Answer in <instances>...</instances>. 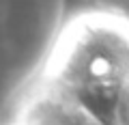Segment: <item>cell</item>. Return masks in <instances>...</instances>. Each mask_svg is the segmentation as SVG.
I'll list each match as a JSON object with an SVG mask.
<instances>
[{
	"label": "cell",
	"mask_w": 129,
	"mask_h": 125,
	"mask_svg": "<svg viewBox=\"0 0 129 125\" xmlns=\"http://www.w3.org/2000/svg\"><path fill=\"white\" fill-rule=\"evenodd\" d=\"M35 82L99 125H129V15L69 13Z\"/></svg>",
	"instance_id": "1"
},
{
	"label": "cell",
	"mask_w": 129,
	"mask_h": 125,
	"mask_svg": "<svg viewBox=\"0 0 129 125\" xmlns=\"http://www.w3.org/2000/svg\"><path fill=\"white\" fill-rule=\"evenodd\" d=\"M5 125H99L73 104L32 82L13 116Z\"/></svg>",
	"instance_id": "2"
},
{
	"label": "cell",
	"mask_w": 129,
	"mask_h": 125,
	"mask_svg": "<svg viewBox=\"0 0 129 125\" xmlns=\"http://www.w3.org/2000/svg\"><path fill=\"white\" fill-rule=\"evenodd\" d=\"M82 9H108V11H118V13L129 15V0H73V11Z\"/></svg>",
	"instance_id": "3"
}]
</instances>
